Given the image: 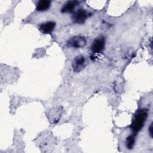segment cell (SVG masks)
<instances>
[{"instance_id":"obj_1","label":"cell","mask_w":153,"mask_h":153,"mask_svg":"<svg viewBox=\"0 0 153 153\" xmlns=\"http://www.w3.org/2000/svg\"><path fill=\"white\" fill-rule=\"evenodd\" d=\"M148 117V111L146 109H139L137 111L134 116V118L132 121L130 127L131 130L137 133L144 126L145 121Z\"/></svg>"},{"instance_id":"obj_2","label":"cell","mask_w":153,"mask_h":153,"mask_svg":"<svg viewBox=\"0 0 153 153\" xmlns=\"http://www.w3.org/2000/svg\"><path fill=\"white\" fill-rule=\"evenodd\" d=\"M87 45L86 39L81 36H75L71 38L66 42L68 47L74 48H81Z\"/></svg>"},{"instance_id":"obj_3","label":"cell","mask_w":153,"mask_h":153,"mask_svg":"<svg viewBox=\"0 0 153 153\" xmlns=\"http://www.w3.org/2000/svg\"><path fill=\"white\" fill-rule=\"evenodd\" d=\"M105 40L103 36H100L95 39L90 47L91 51L93 54H99L103 51L105 48Z\"/></svg>"},{"instance_id":"obj_4","label":"cell","mask_w":153,"mask_h":153,"mask_svg":"<svg viewBox=\"0 0 153 153\" xmlns=\"http://www.w3.org/2000/svg\"><path fill=\"white\" fill-rule=\"evenodd\" d=\"M90 14L84 9H78L73 14L72 19L75 23L78 24H83Z\"/></svg>"},{"instance_id":"obj_5","label":"cell","mask_w":153,"mask_h":153,"mask_svg":"<svg viewBox=\"0 0 153 153\" xmlns=\"http://www.w3.org/2000/svg\"><path fill=\"white\" fill-rule=\"evenodd\" d=\"M85 59L82 55H79L75 57L72 62V68L75 72H79L84 68Z\"/></svg>"},{"instance_id":"obj_6","label":"cell","mask_w":153,"mask_h":153,"mask_svg":"<svg viewBox=\"0 0 153 153\" xmlns=\"http://www.w3.org/2000/svg\"><path fill=\"white\" fill-rule=\"evenodd\" d=\"M56 26V23L54 22L49 21L41 23L39 26V29L42 33L44 34L51 33L54 29Z\"/></svg>"},{"instance_id":"obj_7","label":"cell","mask_w":153,"mask_h":153,"mask_svg":"<svg viewBox=\"0 0 153 153\" xmlns=\"http://www.w3.org/2000/svg\"><path fill=\"white\" fill-rule=\"evenodd\" d=\"M78 2L76 1H71L66 2L61 8V12L63 13H69L74 11V8L78 5Z\"/></svg>"},{"instance_id":"obj_8","label":"cell","mask_w":153,"mask_h":153,"mask_svg":"<svg viewBox=\"0 0 153 153\" xmlns=\"http://www.w3.org/2000/svg\"><path fill=\"white\" fill-rule=\"evenodd\" d=\"M51 5V2L47 0H42L38 1L36 4V10L38 11H45L49 9Z\"/></svg>"},{"instance_id":"obj_9","label":"cell","mask_w":153,"mask_h":153,"mask_svg":"<svg viewBox=\"0 0 153 153\" xmlns=\"http://www.w3.org/2000/svg\"><path fill=\"white\" fill-rule=\"evenodd\" d=\"M135 138L133 135H130L127 137L126 142V146L128 149H132L134 145Z\"/></svg>"},{"instance_id":"obj_10","label":"cell","mask_w":153,"mask_h":153,"mask_svg":"<svg viewBox=\"0 0 153 153\" xmlns=\"http://www.w3.org/2000/svg\"><path fill=\"white\" fill-rule=\"evenodd\" d=\"M148 130H149V135L151 136V137H152V123L151 124V125H150V126L149 127Z\"/></svg>"}]
</instances>
